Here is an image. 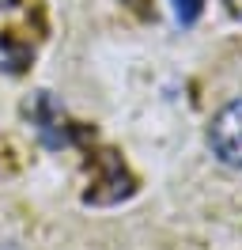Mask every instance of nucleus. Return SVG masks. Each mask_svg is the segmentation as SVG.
Returning a JSON list of instances; mask_svg holds the SVG:
<instances>
[{
  "label": "nucleus",
  "instance_id": "f03ea898",
  "mask_svg": "<svg viewBox=\"0 0 242 250\" xmlns=\"http://www.w3.org/2000/svg\"><path fill=\"white\" fill-rule=\"evenodd\" d=\"M23 114L30 118V125H34V133H38V141L45 144V148H72L87 129L83 125H76L68 114H64V106H60L57 99L49 91H34L27 99V106H23Z\"/></svg>",
  "mask_w": 242,
  "mask_h": 250
},
{
  "label": "nucleus",
  "instance_id": "0eeeda50",
  "mask_svg": "<svg viewBox=\"0 0 242 250\" xmlns=\"http://www.w3.org/2000/svg\"><path fill=\"white\" fill-rule=\"evenodd\" d=\"M23 0H0V8H19Z\"/></svg>",
  "mask_w": 242,
  "mask_h": 250
},
{
  "label": "nucleus",
  "instance_id": "20e7f679",
  "mask_svg": "<svg viewBox=\"0 0 242 250\" xmlns=\"http://www.w3.org/2000/svg\"><path fill=\"white\" fill-rule=\"evenodd\" d=\"M170 12H174V23L178 27H197V19L204 16V0H170Z\"/></svg>",
  "mask_w": 242,
  "mask_h": 250
},
{
  "label": "nucleus",
  "instance_id": "f257e3e1",
  "mask_svg": "<svg viewBox=\"0 0 242 250\" xmlns=\"http://www.w3.org/2000/svg\"><path fill=\"white\" fill-rule=\"evenodd\" d=\"M91 167H95V174H91V186L80 197L83 205H91V208H114V205L129 201L136 193V178L129 174L125 159L114 148H102L99 156H91Z\"/></svg>",
  "mask_w": 242,
  "mask_h": 250
},
{
  "label": "nucleus",
  "instance_id": "7ed1b4c3",
  "mask_svg": "<svg viewBox=\"0 0 242 250\" xmlns=\"http://www.w3.org/2000/svg\"><path fill=\"white\" fill-rule=\"evenodd\" d=\"M208 148L231 171H242V99H231L208 125Z\"/></svg>",
  "mask_w": 242,
  "mask_h": 250
},
{
  "label": "nucleus",
  "instance_id": "39448f33",
  "mask_svg": "<svg viewBox=\"0 0 242 250\" xmlns=\"http://www.w3.org/2000/svg\"><path fill=\"white\" fill-rule=\"evenodd\" d=\"M0 53H4V68L8 72H23L30 61V49H15V38L12 34H4L0 38Z\"/></svg>",
  "mask_w": 242,
  "mask_h": 250
},
{
  "label": "nucleus",
  "instance_id": "423d86ee",
  "mask_svg": "<svg viewBox=\"0 0 242 250\" xmlns=\"http://www.w3.org/2000/svg\"><path fill=\"white\" fill-rule=\"evenodd\" d=\"M223 8L231 19H242V0H223Z\"/></svg>",
  "mask_w": 242,
  "mask_h": 250
}]
</instances>
